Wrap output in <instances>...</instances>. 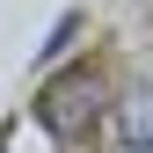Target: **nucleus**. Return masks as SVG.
<instances>
[{"label": "nucleus", "instance_id": "obj_1", "mask_svg": "<svg viewBox=\"0 0 153 153\" xmlns=\"http://www.w3.org/2000/svg\"><path fill=\"white\" fill-rule=\"evenodd\" d=\"M95 117H102V73L95 66H66V73H51L36 88V124L51 139H80Z\"/></svg>", "mask_w": 153, "mask_h": 153}, {"label": "nucleus", "instance_id": "obj_2", "mask_svg": "<svg viewBox=\"0 0 153 153\" xmlns=\"http://www.w3.org/2000/svg\"><path fill=\"white\" fill-rule=\"evenodd\" d=\"M124 146H153V95L124 102Z\"/></svg>", "mask_w": 153, "mask_h": 153}]
</instances>
